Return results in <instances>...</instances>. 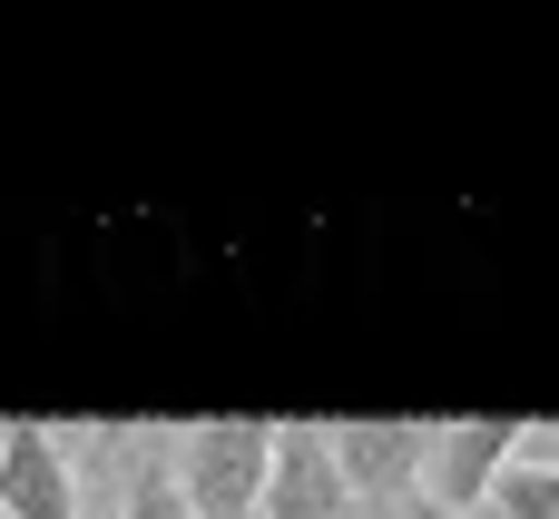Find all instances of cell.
<instances>
[{
  "mask_svg": "<svg viewBox=\"0 0 559 519\" xmlns=\"http://www.w3.org/2000/svg\"><path fill=\"white\" fill-rule=\"evenodd\" d=\"M521 422H452V432H432V461H423V510H491V491H501V471L521 461Z\"/></svg>",
  "mask_w": 559,
  "mask_h": 519,
  "instance_id": "cell-3",
  "label": "cell"
},
{
  "mask_svg": "<svg viewBox=\"0 0 559 519\" xmlns=\"http://www.w3.org/2000/svg\"><path fill=\"white\" fill-rule=\"evenodd\" d=\"M0 519H79V461L49 422L0 432Z\"/></svg>",
  "mask_w": 559,
  "mask_h": 519,
  "instance_id": "cell-5",
  "label": "cell"
},
{
  "mask_svg": "<svg viewBox=\"0 0 559 519\" xmlns=\"http://www.w3.org/2000/svg\"><path fill=\"white\" fill-rule=\"evenodd\" d=\"M344 461L324 422H275V471H265V519H344Z\"/></svg>",
  "mask_w": 559,
  "mask_h": 519,
  "instance_id": "cell-4",
  "label": "cell"
},
{
  "mask_svg": "<svg viewBox=\"0 0 559 519\" xmlns=\"http://www.w3.org/2000/svg\"><path fill=\"white\" fill-rule=\"evenodd\" d=\"M177 491L197 519H265V471H275V422H197L167 451Z\"/></svg>",
  "mask_w": 559,
  "mask_h": 519,
  "instance_id": "cell-1",
  "label": "cell"
},
{
  "mask_svg": "<svg viewBox=\"0 0 559 519\" xmlns=\"http://www.w3.org/2000/svg\"><path fill=\"white\" fill-rule=\"evenodd\" d=\"M128 519H197V510H187V491H177V471H157V461H147V471L128 481Z\"/></svg>",
  "mask_w": 559,
  "mask_h": 519,
  "instance_id": "cell-7",
  "label": "cell"
},
{
  "mask_svg": "<svg viewBox=\"0 0 559 519\" xmlns=\"http://www.w3.org/2000/svg\"><path fill=\"white\" fill-rule=\"evenodd\" d=\"M334 461H344L354 510H413L423 500V461H432V432L423 422H344L334 432Z\"/></svg>",
  "mask_w": 559,
  "mask_h": 519,
  "instance_id": "cell-2",
  "label": "cell"
},
{
  "mask_svg": "<svg viewBox=\"0 0 559 519\" xmlns=\"http://www.w3.org/2000/svg\"><path fill=\"white\" fill-rule=\"evenodd\" d=\"M403 519H452V510H423V500H413ZM462 519H501V510H462Z\"/></svg>",
  "mask_w": 559,
  "mask_h": 519,
  "instance_id": "cell-8",
  "label": "cell"
},
{
  "mask_svg": "<svg viewBox=\"0 0 559 519\" xmlns=\"http://www.w3.org/2000/svg\"><path fill=\"white\" fill-rule=\"evenodd\" d=\"M491 510H501V519H559V461H540V451L521 442V461L501 471Z\"/></svg>",
  "mask_w": 559,
  "mask_h": 519,
  "instance_id": "cell-6",
  "label": "cell"
}]
</instances>
